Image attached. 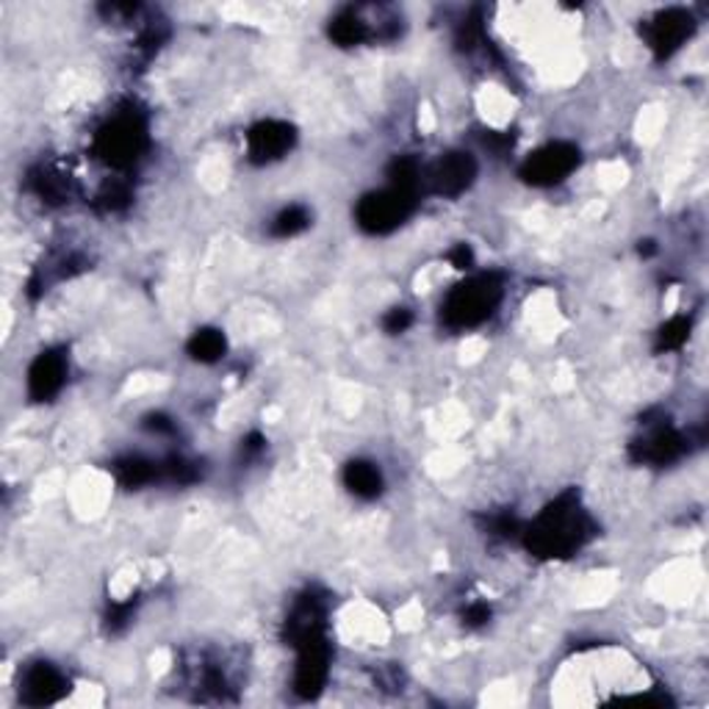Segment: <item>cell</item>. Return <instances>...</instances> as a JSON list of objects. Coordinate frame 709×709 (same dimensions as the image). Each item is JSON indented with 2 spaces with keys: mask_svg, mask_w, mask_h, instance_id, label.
I'll use <instances>...</instances> for the list:
<instances>
[{
  "mask_svg": "<svg viewBox=\"0 0 709 709\" xmlns=\"http://www.w3.org/2000/svg\"><path fill=\"white\" fill-rule=\"evenodd\" d=\"M499 299H502V277L493 275V272L491 275H474L446 294L441 317L455 330L477 328L496 311Z\"/></svg>",
  "mask_w": 709,
  "mask_h": 709,
  "instance_id": "3",
  "label": "cell"
},
{
  "mask_svg": "<svg viewBox=\"0 0 709 709\" xmlns=\"http://www.w3.org/2000/svg\"><path fill=\"white\" fill-rule=\"evenodd\" d=\"M477 178V161L469 153H446L438 164L430 170V186L435 194L444 197H458L466 188L471 186V181Z\"/></svg>",
  "mask_w": 709,
  "mask_h": 709,
  "instance_id": "11",
  "label": "cell"
},
{
  "mask_svg": "<svg viewBox=\"0 0 709 709\" xmlns=\"http://www.w3.org/2000/svg\"><path fill=\"white\" fill-rule=\"evenodd\" d=\"M114 474H117V480L125 488H141L159 480L161 466L153 464V460L139 458V455H130V458H123L114 464Z\"/></svg>",
  "mask_w": 709,
  "mask_h": 709,
  "instance_id": "15",
  "label": "cell"
},
{
  "mask_svg": "<svg viewBox=\"0 0 709 709\" xmlns=\"http://www.w3.org/2000/svg\"><path fill=\"white\" fill-rule=\"evenodd\" d=\"M449 261L455 270H471L474 266V252H471L469 244H458L449 252Z\"/></svg>",
  "mask_w": 709,
  "mask_h": 709,
  "instance_id": "23",
  "label": "cell"
},
{
  "mask_svg": "<svg viewBox=\"0 0 709 709\" xmlns=\"http://www.w3.org/2000/svg\"><path fill=\"white\" fill-rule=\"evenodd\" d=\"M308 222H311V214H308L306 208L288 206L283 208L275 217V222H272V236H277V239H291V236L302 233V230L308 228Z\"/></svg>",
  "mask_w": 709,
  "mask_h": 709,
  "instance_id": "18",
  "label": "cell"
},
{
  "mask_svg": "<svg viewBox=\"0 0 709 709\" xmlns=\"http://www.w3.org/2000/svg\"><path fill=\"white\" fill-rule=\"evenodd\" d=\"M147 147V125L139 114L125 112L117 114L112 123L98 130L94 139V153L106 161L114 170H128L141 159Z\"/></svg>",
  "mask_w": 709,
  "mask_h": 709,
  "instance_id": "4",
  "label": "cell"
},
{
  "mask_svg": "<svg viewBox=\"0 0 709 709\" xmlns=\"http://www.w3.org/2000/svg\"><path fill=\"white\" fill-rule=\"evenodd\" d=\"M31 186H34V192L39 194L42 199H47V203H61V199L70 197V181H65V178L56 175V172L42 170L39 175L31 178Z\"/></svg>",
  "mask_w": 709,
  "mask_h": 709,
  "instance_id": "19",
  "label": "cell"
},
{
  "mask_svg": "<svg viewBox=\"0 0 709 709\" xmlns=\"http://www.w3.org/2000/svg\"><path fill=\"white\" fill-rule=\"evenodd\" d=\"M330 36L344 47L361 45L364 39H369V28H366V23L355 12H344L333 20V25H330Z\"/></svg>",
  "mask_w": 709,
  "mask_h": 709,
  "instance_id": "17",
  "label": "cell"
},
{
  "mask_svg": "<svg viewBox=\"0 0 709 709\" xmlns=\"http://www.w3.org/2000/svg\"><path fill=\"white\" fill-rule=\"evenodd\" d=\"M693 28H696V23H693L690 12L665 9L645 25V39H649V47L656 54V59H668L679 50L682 42L693 34Z\"/></svg>",
  "mask_w": 709,
  "mask_h": 709,
  "instance_id": "9",
  "label": "cell"
},
{
  "mask_svg": "<svg viewBox=\"0 0 709 709\" xmlns=\"http://www.w3.org/2000/svg\"><path fill=\"white\" fill-rule=\"evenodd\" d=\"M344 485L358 499H377L382 491V474L375 464L352 460L344 469Z\"/></svg>",
  "mask_w": 709,
  "mask_h": 709,
  "instance_id": "14",
  "label": "cell"
},
{
  "mask_svg": "<svg viewBox=\"0 0 709 709\" xmlns=\"http://www.w3.org/2000/svg\"><path fill=\"white\" fill-rule=\"evenodd\" d=\"M67 679L56 665L36 663L25 668L23 679H20V698L31 707H45V704H56L67 693Z\"/></svg>",
  "mask_w": 709,
  "mask_h": 709,
  "instance_id": "10",
  "label": "cell"
},
{
  "mask_svg": "<svg viewBox=\"0 0 709 709\" xmlns=\"http://www.w3.org/2000/svg\"><path fill=\"white\" fill-rule=\"evenodd\" d=\"M413 208H416V192L388 186L382 192L366 194L355 208V217L366 233H391L411 217Z\"/></svg>",
  "mask_w": 709,
  "mask_h": 709,
  "instance_id": "5",
  "label": "cell"
},
{
  "mask_svg": "<svg viewBox=\"0 0 709 709\" xmlns=\"http://www.w3.org/2000/svg\"><path fill=\"white\" fill-rule=\"evenodd\" d=\"M299 651L297 671H294V690L302 698H317L330 674V643L328 634L319 632L294 645Z\"/></svg>",
  "mask_w": 709,
  "mask_h": 709,
  "instance_id": "7",
  "label": "cell"
},
{
  "mask_svg": "<svg viewBox=\"0 0 709 709\" xmlns=\"http://www.w3.org/2000/svg\"><path fill=\"white\" fill-rule=\"evenodd\" d=\"M297 141L294 125L281 123V119H264V123L252 125L247 134V153L252 164H272L283 159Z\"/></svg>",
  "mask_w": 709,
  "mask_h": 709,
  "instance_id": "8",
  "label": "cell"
},
{
  "mask_svg": "<svg viewBox=\"0 0 709 709\" xmlns=\"http://www.w3.org/2000/svg\"><path fill=\"white\" fill-rule=\"evenodd\" d=\"M580 167V150L569 141H551L529 156L522 167V178L533 186H554Z\"/></svg>",
  "mask_w": 709,
  "mask_h": 709,
  "instance_id": "6",
  "label": "cell"
},
{
  "mask_svg": "<svg viewBox=\"0 0 709 709\" xmlns=\"http://www.w3.org/2000/svg\"><path fill=\"white\" fill-rule=\"evenodd\" d=\"M591 538V518L580 507V493L569 491L527 527L524 540L538 557H569Z\"/></svg>",
  "mask_w": 709,
  "mask_h": 709,
  "instance_id": "2",
  "label": "cell"
},
{
  "mask_svg": "<svg viewBox=\"0 0 709 709\" xmlns=\"http://www.w3.org/2000/svg\"><path fill=\"white\" fill-rule=\"evenodd\" d=\"M147 427L153 430V433H172V422L167 416H150Z\"/></svg>",
  "mask_w": 709,
  "mask_h": 709,
  "instance_id": "24",
  "label": "cell"
},
{
  "mask_svg": "<svg viewBox=\"0 0 709 709\" xmlns=\"http://www.w3.org/2000/svg\"><path fill=\"white\" fill-rule=\"evenodd\" d=\"M225 335L219 333V330H197V333L192 335V341H188V355H192L194 361H199V364H214V361H219L225 355Z\"/></svg>",
  "mask_w": 709,
  "mask_h": 709,
  "instance_id": "16",
  "label": "cell"
},
{
  "mask_svg": "<svg viewBox=\"0 0 709 709\" xmlns=\"http://www.w3.org/2000/svg\"><path fill=\"white\" fill-rule=\"evenodd\" d=\"M67 358L65 352L47 350L31 364L28 369V393L34 402H47L65 388Z\"/></svg>",
  "mask_w": 709,
  "mask_h": 709,
  "instance_id": "12",
  "label": "cell"
},
{
  "mask_svg": "<svg viewBox=\"0 0 709 709\" xmlns=\"http://www.w3.org/2000/svg\"><path fill=\"white\" fill-rule=\"evenodd\" d=\"M411 324H413V317L408 308H393V311H388L386 319H382V328H386L388 333H404Z\"/></svg>",
  "mask_w": 709,
  "mask_h": 709,
  "instance_id": "21",
  "label": "cell"
},
{
  "mask_svg": "<svg viewBox=\"0 0 709 709\" xmlns=\"http://www.w3.org/2000/svg\"><path fill=\"white\" fill-rule=\"evenodd\" d=\"M687 449L685 438H682L676 430L671 427H660L654 430V433L649 435V438H643L640 444H634V460H640V464H671V460L682 458Z\"/></svg>",
  "mask_w": 709,
  "mask_h": 709,
  "instance_id": "13",
  "label": "cell"
},
{
  "mask_svg": "<svg viewBox=\"0 0 709 709\" xmlns=\"http://www.w3.org/2000/svg\"><path fill=\"white\" fill-rule=\"evenodd\" d=\"M687 339H690V319L674 317L656 333V350H679Z\"/></svg>",
  "mask_w": 709,
  "mask_h": 709,
  "instance_id": "20",
  "label": "cell"
},
{
  "mask_svg": "<svg viewBox=\"0 0 709 709\" xmlns=\"http://www.w3.org/2000/svg\"><path fill=\"white\" fill-rule=\"evenodd\" d=\"M580 682H587V687H580V690L569 698V704L580 701V696L585 690L593 693V696L587 698V704L613 701V698L629 696H638L645 701V693L651 690V687H645L643 671H640L627 654H618V651L613 649L587 651V654L574 656V660L565 665L563 676H560V687L580 685Z\"/></svg>",
  "mask_w": 709,
  "mask_h": 709,
  "instance_id": "1",
  "label": "cell"
},
{
  "mask_svg": "<svg viewBox=\"0 0 709 709\" xmlns=\"http://www.w3.org/2000/svg\"><path fill=\"white\" fill-rule=\"evenodd\" d=\"M488 618H491V607H488V604H471V607H466L464 613V624L469 629L485 627Z\"/></svg>",
  "mask_w": 709,
  "mask_h": 709,
  "instance_id": "22",
  "label": "cell"
}]
</instances>
